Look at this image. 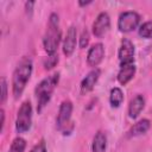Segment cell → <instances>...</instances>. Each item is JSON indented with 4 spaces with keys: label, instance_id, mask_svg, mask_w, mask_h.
<instances>
[{
    "label": "cell",
    "instance_id": "2e32d148",
    "mask_svg": "<svg viewBox=\"0 0 152 152\" xmlns=\"http://www.w3.org/2000/svg\"><path fill=\"white\" fill-rule=\"evenodd\" d=\"M124 101V93L120 88L115 87L110 90V94H109V102H110V106L114 107V108H118L120 107V104L122 103Z\"/></svg>",
    "mask_w": 152,
    "mask_h": 152
},
{
    "label": "cell",
    "instance_id": "cb8c5ba5",
    "mask_svg": "<svg viewBox=\"0 0 152 152\" xmlns=\"http://www.w3.org/2000/svg\"><path fill=\"white\" fill-rule=\"evenodd\" d=\"M0 114H1V131H2L4 129V125H5V110H4V108H1Z\"/></svg>",
    "mask_w": 152,
    "mask_h": 152
},
{
    "label": "cell",
    "instance_id": "603a6c76",
    "mask_svg": "<svg viewBox=\"0 0 152 152\" xmlns=\"http://www.w3.org/2000/svg\"><path fill=\"white\" fill-rule=\"evenodd\" d=\"M33 5H34V2L33 1H27V2H25V8H26V11L28 12H31L32 11V7H33Z\"/></svg>",
    "mask_w": 152,
    "mask_h": 152
},
{
    "label": "cell",
    "instance_id": "4fadbf2b",
    "mask_svg": "<svg viewBox=\"0 0 152 152\" xmlns=\"http://www.w3.org/2000/svg\"><path fill=\"white\" fill-rule=\"evenodd\" d=\"M145 107V99L142 95H137L129 101L128 104V116L131 119H137Z\"/></svg>",
    "mask_w": 152,
    "mask_h": 152
},
{
    "label": "cell",
    "instance_id": "ba28073f",
    "mask_svg": "<svg viewBox=\"0 0 152 152\" xmlns=\"http://www.w3.org/2000/svg\"><path fill=\"white\" fill-rule=\"evenodd\" d=\"M109 27H110V18L108 13L101 12L93 23V33L95 37L101 38L109 31Z\"/></svg>",
    "mask_w": 152,
    "mask_h": 152
},
{
    "label": "cell",
    "instance_id": "7402d4cb",
    "mask_svg": "<svg viewBox=\"0 0 152 152\" xmlns=\"http://www.w3.org/2000/svg\"><path fill=\"white\" fill-rule=\"evenodd\" d=\"M7 99V82L5 77H1V103H5Z\"/></svg>",
    "mask_w": 152,
    "mask_h": 152
},
{
    "label": "cell",
    "instance_id": "7a4b0ae2",
    "mask_svg": "<svg viewBox=\"0 0 152 152\" xmlns=\"http://www.w3.org/2000/svg\"><path fill=\"white\" fill-rule=\"evenodd\" d=\"M61 28H59V18L56 13H51L49 18L48 28L43 37V46L48 55H55L57 48L61 43Z\"/></svg>",
    "mask_w": 152,
    "mask_h": 152
},
{
    "label": "cell",
    "instance_id": "e0dca14e",
    "mask_svg": "<svg viewBox=\"0 0 152 152\" xmlns=\"http://www.w3.org/2000/svg\"><path fill=\"white\" fill-rule=\"evenodd\" d=\"M25 147H26V140L23 139L21 137H18L12 141L8 152H24Z\"/></svg>",
    "mask_w": 152,
    "mask_h": 152
},
{
    "label": "cell",
    "instance_id": "d4e9b609",
    "mask_svg": "<svg viewBox=\"0 0 152 152\" xmlns=\"http://www.w3.org/2000/svg\"><path fill=\"white\" fill-rule=\"evenodd\" d=\"M88 4H91V0H88V1H78V5L80 6H86Z\"/></svg>",
    "mask_w": 152,
    "mask_h": 152
},
{
    "label": "cell",
    "instance_id": "8992f818",
    "mask_svg": "<svg viewBox=\"0 0 152 152\" xmlns=\"http://www.w3.org/2000/svg\"><path fill=\"white\" fill-rule=\"evenodd\" d=\"M140 23V15L134 11H126L119 15L118 28L120 32L127 33L134 31Z\"/></svg>",
    "mask_w": 152,
    "mask_h": 152
},
{
    "label": "cell",
    "instance_id": "30bf717a",
    "mask_svg": "<svg viewBox=\"0 0 152 152\" xmlns=\"http://www.w3.org/2000/svg\"><path fill=\"white\" fill-rule=\"evenodd\" d=\"M76 42H77V30L75 26H70L66 31L64 42H63V53L66 57H70L76 48Z\"/></svg>",
    "mask_w": 152,
    "mask_h": 152
},
{
    "label": "cell",
    "instance_id": "d6986e66",
    "mask_svg": "<svg viewBox=\"0 0 152 152\" xmlns=\"http://www.w3.org/2000/svg\"><path fill=\"white\" fill-rule=\"evenodd\" d=\"M58 63V55L55 53V55H49L44 58L43 61V64H44V68L46 70H51L52 68L56 66V64Z\"/></svg>",
    "mask_w": 152,
    "mask_h": 152
},
{
    "label": "cell",
    "instance_id": "7c38bea8",
    "mask_svg": "<svg viewBox=\"0 0 152 152\" xmlns=\"http://www.w3.org/2000/svg\"><path fill=\"white\" fill-rule=\"evenodd\" d=\"M137 71V66L134 63L131 64H125V65H120V70L118 72V81L120 84L126 86L135 75Z\"/></svg>",
    "mask_w": 152,
    "mask_h": 152
},
{
    "label": "cell",
    "instance_id": "9c48e42d",
    "mask_svg": "<svg viewBox=\"0 0 152 152\" xmlns=\"http://www.w3.org/2000/svg\"><path fill=\"white\" fill-rule=\"evenodd\" d=\"M104 57V46L102 43H96L91 45V48L88 50L87 55V63L89 66H97Z\"/></svg>",
    "mask_w": 152,
    "mask_h": 152
},
{
    "label": "cell",
    "instance_id": "ffe728a7",
    "mask_svg": "<svg viewBox=\"0 0 152 152\" xmlns=\"http://www.w3.org/2000/svg\"><path fill=\"white\" fill-rule=\"evenodd\" d=\"M89 43V31L86 28L82 31L81 33V37H80V48L81 49H84Z\"/></svg>",
    "mask_w": 152,
    "mask_h": 152
},
{
    "label": "cell",
    "instance_id": "ac0fdd59",
    "mask_svg": "<svg viewBox=\"0 0 152 152\" xmlns=\"http://www.w3.org/2000/svg\"><path fill=\"white\" fill-rule=\"evenodd\" d=\"M139 36L142 38L152 39V20L145 21L142 25L139 27Z\"/></svg>",
    "mask_w": 152,
    "mask_h": 152
},
{
    "label": "cell",
    "instance_id": "5b68a950",
    "mask_svg": "<svg viewBox=\"0 0 152 152\" xmlns=\"http://www.w3.org/2000/svg\"><path fill=\"white\" fill-rule=\"evenodd\" d=\"M71 113H72V103L69 100H64L58 109V115H57V128L63 132V134H68L70 131L68 129V126L71 125ZM72 126V125H71Z\"/></svg>",
    "mask_w": 152,
    "mask_h": 152
},
{
    "label": "cell",
    "instance_id": "6da1fadb",
    "mask_svg": "<svg viewBox=\"0 0 152 152\" xmlns=\"http://www.w3.org/2000/svg\"><path fill=\"white\" fill-rule=\"evenodd\" d=\"M32 59L24 56L14 69L12 77V91L15 99L20 97L32 74Z\"/></svg>",
    "mask_w": 152,
    "mask_h": 152
},
{
    "label": "cell",
    "instance_id": "52a82bcc",
    "mask_svg": "<svg viewBox=\"0 0 152 152\" xmlns=\"http://www.w3.org/2000/svg\"><path fill=\"white\" fill-rule=\"evenodd\" d=\"M134 45L133 43L127 39L124 38L121 40L119 51H118V57H119V62L120 65H125V64H131L134 63Z\"/></svg>",
    "mask_w": 152,
    "mask_h": 152
},
{
    "label": "cell",
    "instance_id": "8fae6325",
    "mask_svg": "<svg viewBox=\"0 0 152 152\" xmlns=\"http://www.w3.org/2000/svg\"><path fill=\"white\" fill-rule=\"evenodd\" d=\"M100 74H101V70L99 68H94L93 70H90L86 77L82 80L81 82V94H88L89 91H91L100 77Z\"/></svg>",
    "mask_w": 152,
    "mask_h": 152
},
{
    "label": "cell",
    "instance_id": "3957f363",
    "mask_svg": "<svg viewBox=\"0 0 152 152\" xmlns=\"http://www.w3.org/2000/svg\"><path fill=\"white\" fill-rule=\"evenodd\" d=\"M58 81H59V72H55V74L45 77L37 84L34 93H36V96L38 100V104H37L38 113H40L44 109V107L48 104V102L50 101L51 95H52L56 86L58 84Z\"/></svg>",
    "mask_w": 152,
    "mask_h": 152
},
{
    "label": "cell",
    "instance_id": "277c9868",
    "mask_svg": "<svg viewBox=\"0 0 152 152\" xmlns=\"http://www.w3.org/2000/svg\"><path fill=\"white\" fill-rule=\"evenodd\" d=\"M32 124V106L30 101H24L17 113L15 129L18 133H25L31 128Z\"/></svg>",
    "mask_w": 152,
    "mask_h": 152
},
{
    "label": "cell",
    "instance_id": "44dd1931",
    "mask_svg": "<svg viewBox=\"0 0 152 152\" xmlns=\"http://www.w3.org/2000/svg\"><path fill=\"white\" fill-rule=\"evenodd\" d=\"M30 152H48L45 140H44V139H42L38 144H36V145L31 148V151H30Z\"/></svg>",
    "mask_w": 152,
    "mask_h": 152
},
{
    "label": "cell",
    "instance_id": "9a60e30c",
    "mask_svg": "<svg viewBox=\"0 0 152 152\" xmlns=\"http://www.w3.org/2000/svg\"><path fill=\"white\" fill-rule=\"evenodd\" d=\"M107 148V137L103 132L99 131L91 142V151L93 152H106Z\"/></svg>",
    "mask_w": 152,
    "mask_h": 152
},
{
    "label": "cell",
    "instance_id": "5bb4252c",
    "mask_svg": "<svg viewBox=\"0 0 152 152\" xmlns=\"http://www.w3.org/2000/svg\"><path fill=\"white\" fill-rule=\"evenodd\" d=\"M150 126H151V122L148 119H142L138 122H135L128 131V137L132 138V137H138V135H141L144 133H146L148 129H150Z\"/></svg>",
    "mask_w": 152,
    "mask_h": 152
}]
</instances>
